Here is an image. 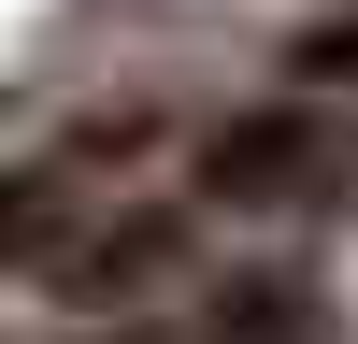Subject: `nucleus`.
Returning <instances> with one entry per match:
<instances>
[{
    "mask_svg": "<svg viewBox=\"0 0 358 344\" xmlns=\"http://www.w3.org/2000/svg\"><path fill=\"white\" fill-rule=\"evenodd\" d=\"M315 172H330V129L315 115H244V129L201 143V187L215 201H301Z\"/></svg>",
    "mask_w": 358,
    "mask_h": 344,
    "instance_id": "obj_1",
    "label": "nucleus"
},
{
    "mask_svg": "<svg viewBox=\"0 0 358 344\" xmlns=\"http://www.w3.org/2000/svg\"><path fill=\"white\" fill-rule=\"evenodd\" d=\"M301 72H358V0H344L330 29H301Z\"/></svg>",
    "mask_w": 358,
    "mask_h": 344,
    "instance_id": "obj_4",
    "label": "nucleus"
},
{
    "mask_svg": "<svg viewBox=\"0 0 358 344\" xmlns=\"http://www.w3.org/2000/svg\"><path fill=\"white\" fill-rule=\"evenodd\" d=\"M301 330H315L301 287H229V344H301Z\"/></svg>",
    "mask_w": 358,
    "mask_h": 344,
    "instance_id": "obj_2",
    "label": "nucleus"
},
{
    "mask_svg": "<svg viewBox=\"0 0 358 344\" xmlns=\"http://www.w3.org/2000/svg\"><path fill=\"white\" fill-rule=\"evenodd\" d=\"M129 344H158V330H129Z\"/></svg>",
    "mask_w": 358,
    "mask_h": 344,
    "instance_id": "obj_5",
    "label": "nucleus"
},
{
    "mask_svg": "<svg viewBox=\"0 0 358 344\" xmlns=\"http://www.w3.org/2000/svg\"><path fill=\"white\" fill-rule=\"evenodd\" d=\"M43 244V187H15V172H0V258H29Z\"/></svg>",
    "mask_w": 358,
    "mask_h": 344,
    "instance_id": "obj_3",
    "label": "nucleus"
}]
</instances>
